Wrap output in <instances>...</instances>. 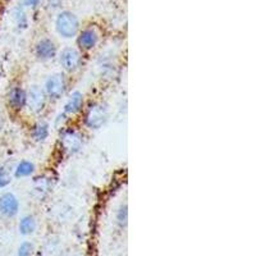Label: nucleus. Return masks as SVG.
I'll return each mask as SVG.
<instances>
[{
	"label": "nucleus",
	"mask_w": 256,
	"mask_h": 256,
	"mask_svg": "<svg viewBox=\"0 0 256 256\" xmlns=\"http://www.w3.org/2000/svg\"><path fill=\"white\" fill-rule=\"evenodd\" d=\"M56 26L59 35L67 38H73V36H76L80 28L78 18L72 12H62L56 18Z\"/></svg>",
	"instance_id": "1"
},
{
	"label": "nucleus",
	"mask_w": 256,
	"mask_h": 256,
	"mask_svg": "<svg viewBox=\"0 0 256 256\" xmlns=\"http://www.w3.org/2000/svg\"><path fill=\"white\" fill-rule=\"evenodd\" d=\"M108 118L106 108L102 104H94L88 108L86 114V124L90 128H100Z\"/></svg>",
	"instance_id": "2"
},
{
	"label": "nucleus",
	"mask_w": 256,
	"mask_h": 256,
	"mask_svg": "<svg viewBox=\"0 0 256 256\" xmlns=\"http://www.w3.org/2000/svg\"><path fill=\"white\" fill-rule=\"evenodd\" d=\"M20 209V202L13 194H4L0 198V212L6 216H14Z\"/></svg>",
	"instance_id": "3"
},
{
	"label": "nucleus",
	"mask_w": 256,
	"mask_h": 256,
	"mask_svg": "<svg viewBox=\"0 0 256 256\" xmlns=\"http://www.w3.org/2000/svg\"><path fill=\"white\" fill-rule=\"evenodd\" d=\"M64 88H66V82H64V77L62 74L52 76L45 84L48 95L52 98H59L64 92Z\"/></svg>",
	"instance_id": "4"
},
{
	"label": "nucleus",
	"mask_w": 256,
	"mask_h": 256,
	"mask_svg": "<svg viewBox=\"0 0 256 256\" xmlns=\"http://www.w3.org/2000/svg\"><path fill=\"white\" fill-rule=\"evenodd\" d=\"M81 56L80 52L74 49H66L60 54V64L67 70H74L78 67Z\"/></svg>",
	"instance_id": "5"
},
{
	"label": "nucleus",
	"mask_w": 256,
	"mask_h": 256,
	"mask_svg": "<svg viewBox=\"0 0 256 256\" xmlns=\"http://www.w3.org/2000/svg\"><path fill=\"white\" fill-rule=\"evenodd\" d=\"M56 52V45H54V42H52V40H49V38L41 40L38 44V46H36V56H38V58L41 59V60H48V59L54 58Z\"/></svg>",
	"instance_id": "6"
},
{
	"label": "nucleus",
	"mask_w": 256,
	"mask_h": 256,
	"mask_svg": "<svg viewBox=\"0 0 256 256\" xmlns=\"http://www.w3.org/2000/svg\"><path fill=\"white\" fill-rule=\"evenodd\" d=\"M96 42H98V34L92 28H88L81 32L78 38L80 46L84 49H91L95 46Z\"/></svg>",
	"instance_id": "7"
},
{
	"label": "nucleus",
	"mask_w": 256,
	"mask_h": 256,
	"mask_svg": "<svg viewBox=\"0 0 256 256\" xmlns=\"http://www.w3.org/2000/svg\"><path fill=\"white\" fill-rule=\"evenodd\" d=\"M27 102L34 110H40L44 105V94L38 88H32L28 96H27Z\"/></svg>",
	"instance_id": "8"
},
{
	"label": "nucleus",
	"mask_w": 256,
	"mask_h": 256,
	"mask_svg": "<svg viewBox=\"0 0 256 256\" xmlns=\"http://www.w3.org/2000/svg\"><path fill=\"white\" fill-rule=\"evenodd\" d=\"M82 102H84V96L81 92L76 91L70 95V98L68 99L67 104L64 106V112L67 114H74L81 109Z\"/></svg>",
	"instance_id": "9"
},
{
	"label": "nucleus",
	"mask_w": 256,
	"mask_h": 256,
	"mask_svg": "<svg viewBox=\"0 0 256 256\" xmlns=\"http://www.w3.org/2000/svg\"><path fill=\"white\" fill-rule=\"evenodd\" d=\"M63 145L67 148L68 152H77L81 146V138L77 134L70 131L67 134H64L63 136Z\"/></svg>",
	"instance_id": "10"
},
{
	"label": "nucleus",
	"mask_w": 256,
	"mask_h": 256,
	"mask_svg": "<svg viewBox=\"0 0 256 256\" xmlns=\"http://www.w3.org/2000/svg\"><path fill=\"white\" fill-rule=\"evenodd\" d=\"M9 102L14 106V108H22L27 102V95L22 88H14L10 94H9Z\"/></svg>",
	"instance_id": "11"
},
{
	"label": "nucleus",
	"mask_w": 256,
	"mask_h": 256,
	"mask_svg": "<svg viewBox=\"0 0 256 256\" xmlns=\"http://www.w3.org/2000/svg\"><path fill=\"white\" fill-rule=\"evenodd\" d=\"M35 230H36V222L34 216H27L20 220V232L22 233V234H24V236H26V234H31V233L35 232Z\"/></svg>",
	"instance_id": "12"
},
{
	"label": "nucleus",
	"mask_w": 256,
	"mask_h": 256,
	"mask_svg": "<svg viewBox=\"0 0 256 256\" xmlns=\"http://www.w3.org/2000/svg\"><path fill=\"white\" fill-rule=\"evenodd\" d=\"M34 169H35L34 164L24 160V162H20L17 166V168H16V176H17V177H26V176H30L31 173H34Z\"/></svg>",
	"instance_id": "13"
},
{
	"label": "nucleus",
	"mask_w": 256,
	"mask_h": 256,
	"mask_svg": "<svg viewBox=\"0 0 256 256\" xmlns=\"http://www.w3.org/2000/svg\"><path fill=\"white\" fill-rule=\"evenodd\" d=\"M49 134V130H48V124L45 123H41L35 127V131H34V137H35L38 141L45 140Z\"/></svg>",
	"instance_id": "14"
},
{
	"label": "nucleus",
	"mask_w": 256,
	"mask_h": 256,
	"mask_svg": "<svg viewBox=\"0 0 256 256\" xmlns=\"http://www.w3.org/2000/svg\"><path fill=\"white\" fill-rule=\"evenodd\" d=\"M34 244L31 242H24L18 248V256H32Z\"/></svg>",
	"instance_id": "15"
},
{
	"label": "nucleus",
	"mask_w": 256,
	"mask_h": 256,
	"mask_svg": "<svg viewBox=\"0 0 256 256\" xmlns=\"http://www.w3.org/2000/svg\"><path fill=\"white\" fill-rule=\"evenodd\" d=\"M16 20H17V24L18 27H22V28H24V27L27 26V18H26V14H24V9L20 8H17V10H16Z\"/></svg>",
	"instance_id": "16"
},
{
	"label": "nucleus",
	"mask_w": 256,
	"mask_h": 256,
	"mask_svg": "<svg viewBox=\"0 0 256 256\" xmlns=\"http://www.w3.org/2000/svg\"><path fill=\"white\" fill-rule=\"evenodd\" d=\"M118 222L120 226H126L127 223V208L126 206L120 208V212H118Z\"/></svg>",
	"instance_id": "17"
},
{
	"label": "nucleus",
	"mask_w": 256,
	"mask_h": 256,
	"mask_svg": "<svg viewBox=\"0 0 256 256\" xmlns=\"http://www.w3.org/2000/svg\"><path fill=\"white\" fill-rule=\"evenodd\" d=\"M10 182V178H9V176L6 174V172H0V188H3V187H6V184Z\"/></svg>",
	"instance_id": "18"
},
{
	"label": "nucleus",
	"mask_w": 256,
	"mask_h": 256,
	"mask_svg": "<svg viewBox=\"0 0 256 256\" xmlns=\"http://www.w3.org/2000/svg\"><path fill=\"white\" fill-rule=\"evenodd\" d=\"M38 2H40V0H24V6H31V8H35V6H38Z\"/></svg>",
	"instance_id": "19"
}]
</instances>
